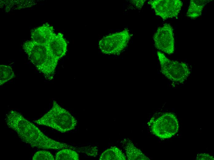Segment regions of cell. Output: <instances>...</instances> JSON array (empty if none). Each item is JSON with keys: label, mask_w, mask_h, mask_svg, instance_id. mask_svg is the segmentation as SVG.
<instances>
[{"label": "cell", "mask_w": 214, "mask_h": 160, "mask_svg": "<svg viewBox=\"0 0 214 160\" xmlns=\"http://www.w3.org/2000/svg\"><path fill=\"white\" fill-rule=\"evenodd\" d=\"M5 120L8 127L15 131L23 142L32 147L54 150L68 148L79 152L81 151V147H74L47 137L34 124L16 111L9 112Z\"/></svg>", "instance_id": "obj_1"}, {"label": "cell", "mask_w": 214, "mask_h": 160, "mask_svg": "<svg viewBox=\"0 0 214 160\" xmlns=\"http://www.w3.org/2000/svg\"><path fill=\"white\" fill-rule=\"evenodd\" d=\"M22 47L37 70L47 80H52L58 60L52 55L46 45L31 40L25 42Z\"/></svg>", "instance_id": "obj_2"}, {"label": "cell", "mask_w": 214, "mask_h": 160, "mask_svg": "<svg viewBox=\"0 0 214 160\" xmlns=\"http://www.w3.org/2000/svg\"><path fill=\"white\" fill-rule=\"evenodd\" d=\"M36 124L51 127L61 132L74 129L77 121L67 110L54 101L52 108L41 118L34 121Z\"/></svg>", "instance_id": "obj_3"}, {"label": "cell", "mask_w": 214, "mask_h": 160, "mask_svg": "<svg viewBox=\"0 0 214 160\" xmlns=\"http://www.w3.org/2000/svg\"><path fill=\"white\" fill-rule=\"evenodd\" d=\"M157 53L161 72L168 79L178 83H182L187 79L191 72L186 63L170 60L159 51H158Z\"/></svg>", "instance_id": "obj_4"}, {"label": "cell", "mask_w": 214, "mask_h": 160, "mask_svg": "<svg viewBox=\"0 0 214 160\" xmlns=\"http://www.w3.org/2000/svg\"><path fill=\"white\" fill-rule=\"evenodd\" d=\"M132 36L126 29L109 34L99 41V48L104 54L119 55L126 48Z\"/></svg>", "instance_id": "obj_5"}, {"label": "cell", "mask_w": 214, "mask_h": 160, "mask_svg": "<svg viewBox=\"0 0 214 160\" xmlns=\"http://www.w3.org/2000/svg\"><path fill=\"white\" fill-rule=\"evenodd\" d=\"M153 133L160 138H169L174 135L179 130L178 121L172 113L163 114L155 120L151 119L148 122Z\"/></svg>", "instance_id": "obj_6"}, {"label": "cell", "mask_w": 214, "mask_h": 160, "mask_svg": "<svg viewBox=\"0 0 214 160\" xmlns=\"http://www.w3.org/2000/svg\"><path fill=\"white\" fill-rule=\"evenodd\" d=\"M155 47L168 54L174 50V40L173 29L169 24L165 23L157 29L153 36Z\"/></svg>", "instance_id": "obj_7"}, {"label": "cell", "mask_w": 214, "mask_h": 160, "mask_svg": "<svg viewBox=\"0 0 214 160\" xmlns=\"http://www.w3.org/2000/svg\"><path fill=\"white\" fill-rule=\"evenodd\" d=\"M155 14L163 20L178 16L183 6L180 0H155L148 1Z\"/></svg>", "instance_id": "obj_8"}, {"label": "cell", "mask_w": 214, "mask_h": 160, "mask_svg": "<svg viewBox=\"0 0 214 160\" xmlns=\"http://www.w3.org/2000/svg\"><path fill=\"white\" fill-rule=\"evenodd\" d=\"M46 45L52 55L58 60L66 53L67 43L61 33L56 34Z\"/></svg>", "instance_id": "obj_9"}, {"label": "cell", "mask_w": 214, "mask_h": 160, "mask_svg": "<svg viewBox=\"0 0 214 160\" xmlns=\"http://www.w3.org/2000/svg\"><path fill=\"white\" fill-rule=\"evenodd\" d=\"M56 34L53 27L46 23L33 30L31 32V40L46 45Z\"/></svg>", "instance_id": "obj_10"}, {"label": "cell", "mask_w": 214, "mask_h": 160, "mask_svg": "<svg viewBox=\"0 0 214 160\" xmlns=\"http://www.w3.org/2000/svg\"><path fill=\"white\" fill-rule=\"evenodd\" d=\"M123 144L129 160H150L141 151L137 148L130 140L125 139Z\"/></svg>", "instance_id": "obj_11"}, {"label": "cell", "mask_w": 214, "mask_h": 160, "mask_svg": "<svg viewBox=\"0 0 214 160\" xmlns=\"http://www.w3.org/2000/svg\"><path fill=\"white\" fill-rule=\"evenodd\" d=\"M210 1L211 0H190L187 13V16L192 19L200 16L204 6Z\"/></svg>", "instance_id": "obj_12"}, {"label": "cell", "mask_w": 214, "mask_h": 160, "mask_svg": "<svg viewBox=\"0 0 214 160\" xmlns=\"http://www.w3.org/2000/svg\"><path fill=\"white\" fill-rule=\"evenodd\" d=\"M100 160H125L126 157L121 151L114 146L104 151L101 155Z\"/></svg>", "instance_id": "obj_13"}, {"label": "cell", "mask_w": 214, "mask_h": 160, "mask_svg": "<svg viewBox=\"0 0 214 160\" xmlns=\"http://www.w3.org/2000/svg\"><path fill=\"white\" fill-rule=\"evenodd\" d=\"M56 160H78L79 156L76 151L70 149L65 148L58 152L56 155Z\"/></svg>", "instance_id": "obj_14"}, {"label": "cell", "mask_w": 214, "mask_h": 160, "mask_svg": "<svg viewBox=\"0 0 214 160\" xmlns=\"http://www.w3.org/2000/svg\"><path fill=\"white\" fill-rule=\"evenodd\" d=\"M0 85H2L14 78L15 75L12 68L8 65L0 66Z\"/></svg>", "instance_id": "obj_15"}, {"label": "cell", "mask_w": 214, "mask_h": 160, "mask_svg": "<svg viewBox=\"0 0 214 160\" xmlns=\"http://www.w3.org/2000/svg\"><path fill=\"white\" fill-rule=\"evenodd\" d=\"M32 159L34 160H54V156L49 152L46 150H41L36 152L34 155Z\"/></svg>", "instance_id": "obj_16"}, {"label": "cell", "mask_w": 214, "mask_h": 160, "mask_svg": "<svg viewBox=\"0 0 214 160\" xmlns=\"http://www.w3.org/2000/svg\"><path fill=\"white\" fill-rule=\"evenodd\" d=\"M197 160H214L212 156L207 154H200L197 155L196 158Z\"/></svg>", "instance_id": "obj_17"}, {"label": "cell", "mask_w": 214, "mask_h": 160, "mask_svg": "<svg viewBox=\"0 0 214 160\" xmlns=\"http://www.w3.org/2000/svg\"><path fill=\"white\" fill-rule=\"evenodd\" d=\"M132 1L133 4L137 7L140 9L143 5L145 0H133Z\"/></svg>", "instance_id": "obj_18"}]
</instances>
